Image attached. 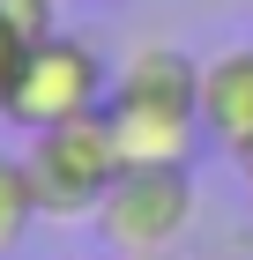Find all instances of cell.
Segmentation results:
<instances>
[{
	"mask_svg": "<svg viewBox=\"0 0 253 260\" xmlns=\"http://www.w3.org/2000/svg\"><path fill=\"white\" fill-rule=\"evenodd\" d=\"M104 119L127 164H194L201 134V60L172 45H142L127 67H112Z\"/></svg>",
	"mask_w": 253,
	"mask_h": 260,
	"instance_id": "1",
	"label": "cell"
},
{
	"mask_svg": "<svg viewBox=\"0 0 253 260\" xmlns=\"http://www.w3.org/2000/svg\"><path fill=\"white\" fill-rule=\"evenodd\" d=\"M22 164H30L38 208H45L52 223H90L97 201L112 193V179L127 171L104 104H97V112H75V119H60V126H38L30 149H22Z\"/></svg>",
	"mask_w": 253,
	"mask_h": 260,
	"instance_id": "2",
	"label": "cell"
},
{
	"mask_svg": "<svg viewBox=\"0 0 253 260\" xmlns=\"http://www.w3.org/2000/svg\"><path fill=\"white\" fill-rule=\"evenodd\" d=\"M104 97H112L104 52L90 38H75V30H52L45 45H30V60H22L8 104H0V119H15V126L38 134V126H60V119H75V112H97Z\"/></svg>",
	"mask_w": 253,
	"mask_h": 260,
	"instance_id": "3",
	"label": "cell"
},
{
	"mask_svg": "<svg viewBox=\"0 0 253 260\" xmlns=\"http://www.w3.org/2000/svg\"><path fill=\"white\" fill-rule=\"evenodd\" d=\"M186 223H194V171L186 164H127L112 179V193L97 201V238L119 260L179 245Z\"/></svg>",
	"mask_w": 253,
	"mask_h": 260,
	"instance_id": "4",
	"label": "cell"
},
{
	"mask_svg": "<svg viewBox=\"0 0 253 260\" xmlns=\"http://www.w3.org/2000/svg\"><path fill=\"white\" fill-rule=\"evenodd\" d=\"M201 134L231 164H253V45L201 60Z\"/></svg>",
	"mask_w": 253,
	"mask_h": 260,
	"instance_id": "5",
	"label": "cell"
},
{
	"mask_svg": "<svg viewBox=\"0 0 253 260\" xmlns=\"http://www.w3.org/2000/svg\"><path fill=\"white\" fill-rule=\"evenodd\" d=\"M38 216L45 208H38V186H30V164L0 149V260H15L22 245H30Z\"/></svg>",
	"mask_w": 253,
	"mask_h": 260,
	"instance_id": "6",
	"label": "cell"
},
{
	"mask_svg": "<svg viewBox=\"0 0 253 260\" xmlns=\"http://www.w3.org/2000/svg\"><path fill=\"white\" fill-rule=\"evenodd\" d=\"M0 15H8V22H15V30H22V38H52V30H60V0H0Z\"/></svg>",
	"mask_w": 253,
	"mask_h": 260,
	"instance_id": "7",
	"label": "cell"
},
{
	"mask_svg": "<svg viewBox=\"0 0 253 260\" xmlns=\"http://www.w3.org/2000/svg\"><path fill=\"white\" fill-rule=\"evenodd\" d=\"M30 45H38V38H22L15 22L0 15V104H8V89H15V75H22V60H30Z\"/></svg>",
	"mask_w": 253,
	"mask_h": 260,
	"instance_id": "8",
	"label": "cell"
},
{
	"mask_svg": "<svg viewBox=\"0 0 253 260\" xmlns=\"http://www.w3.org/2000/svg\"><path fill=\"white\" fill-rule=\"evenodd\" d=\"M127 260H179V253H172V245H164V253H127Z\"/></svg>",
	"mask_w": 253,
	"mask_h": 260,
	"instance_id": "9",
	"label": "cell"
},
{
	"mask_svg": "<svg viewBox=\"0 0 253 260\" xmlns=\"http://www.w3.org/2000/svg\"><path fill=\"white\" fill-rule=\"evenodd\" d=\"M246 193H253V164H246Z\"/></svg>",
	"mask_w": 253,
	"mask_h": 260,
	"instance_id": "10",
	"label": "cell"
}]
</instances>
